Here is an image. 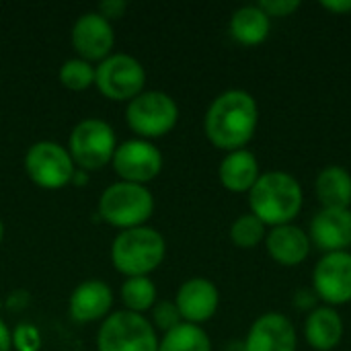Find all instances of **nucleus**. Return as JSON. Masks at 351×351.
I'll list each match as a JSON object with an SVG mask.
<instances>
[{"label":"nucleus","mask_w":351,"mask_h":351,"mask_svg":"<svg viewBox=\"0 0 351 351\" xmlns=\"http://www.w3.org/2000/svg\"><path fill=\"white\" fill-rule=\"evenodd\" d=\"M259 125L257 99L243 88H228L220 93L208 107L204 117V132L210 144L224 152L247 148L255 138Z\"/></svg>","instance_id":"nucleus-1"},{"label":"nucleus","mask_w":351,"mask_h":351,"mask_svg":"<svg viewBox=\"0 0 351 351\" xmlns=\"http://www.w3.org/2000/svg\"><path fill=\"white\" fill-rule=\"evenodd\" d=\"M247 197L249 212L255 214L267 228L292 224L304 206L300 181L286 171L261 173Z\"/></svg>","instance_id":"nucleus-2"},{"label":"nucleus","mask_w":351,"mask_h":351,"mask_svg":"<svg viewBox=\"0 0 351 351\" xmlns=\"http://www.w3.org/2000/svg\"><path fill=\"white\" fill-rule=\"evenodd\" d=\"M167 257L165 237L150 226L121 230L111 243V265L125 278L150 276Z\"/></svg>","instance_id":"nucleus-3"},{"label":"nucleus","mask_w":351,"mask_h":351,"mask_svg":"<svg viewBox=\"0 0 351 351\" xmlns=\"http://www.w3.org/2000/svg\"><path fill=\"white\" fill-rule=\"evenodd\" d=\"M154 212V195L146 185L117 181L99 197V216L113 228L130 230L146 226Z\"/></svg>","instance_id":"nucleus-4"},{"label":"nucleus","mask_w":351,"mask_h":351,"mask_svg":"<svg viewBox=\"0 0 351 351\" xmlns=\"http://www.w3.org/2000/svg\"><path fill=\"white\" fill-rule=\"evenodd\" d=\"M177 121L179 105L162 90H144L125 107V123L142 140L167 136L175 130Z\"/></svg>","instance_id":"nucleus-5"},{"label":"nucleus","mask_w":351,"mask_h":351,"mask_svg":"<svg viewBox=\"0 0 351 351\" xmlns=\"http://www.w3.org/2000/svg\"><path fill=\"white\" fill-rule=\"evenodd\" d=\"M115 148L117 136L113 128L97 117L78 121L68 140V152L74 160V167L86 173L111 165Z\"/></svg>","instance_id":"nucleus-6"},{"label":"nucleus","mask_w":351,"mask_h":351,"mask_svg":"<svg viewBox=\"0 0 351 351\" xmlns=\"http://www.w3.org/2000/svg\"><path fill=\"white\" fill-rule=\"evenodd\" d=\"M97 351H158L156 329L144 315L115 311L97 333Z\"/></svg>","instance_id":"nucleus-7"},{"label":"nucleus","mask_w":351,"mask_h":351,"mask_svg":"<svg viewBox=\"0 0 351 351\" xmlns=\"http://www.w3.org/2000/svg\"><path fill=\"white\" fill-rule=\"evenodd\" d=\"M146 70L130 53H111L95 66V86L109 101H132L144 93Z\"/></svg>","instance_id":"nucleus-8"},{"label":"nucleus","mask_w":351,"mask_h":351,"mask_svg":"<svg viewBox=\"0 0 351 351\" xmlns=\"http://www.w3.org/2000/svg\"><path fill=\"white\" fill-rule=\"evenodd\" d=\"M25 171L37 187L56 191L72 183L76 167L68 148L51 140H41L29 146Z\"/></svg>","instance_id":"nucleus-9"},{"label":"nucleus","mask_w":351,"mask_h":351,"mask_svg":"<svg viewBox=\"0 0 351 351\" xmlns=\"http://www.w3.org/2000/svg\"><path fill=\"white\" fill-rule=\"evenodd\" d=\"M162 162V152L150 140L134 138L115 148L111 167L121 181L146 185L160 175Z\"/></svg>","instance_id":"nucleus-10"},{"label":"nucleus","mask_w":351,"mask_h":351,"mask_svg":"<svg viewBox=\"0 0 351 351\" xmlns=\"http://www.w3.org/2000/svg\"><path fill=\"white\" fill-rule=\"evenodd\" d=\"M313 292L325 306L351 302V251L327 253L313 269Z\"/></svg>","instance_id":"nucleus-11"},{"label":"nucleus","mask_w":351,"mask_h":351,"mask_svg":"<svg viewBox=\"0 0 351 351\" xmlns=\"http://www.w3.org/2000/svg\"><path fill=\"white\" fill-rule=\"evenodd\" d=\"M115 45L113 25L103 19L97 10L84 12L76 19L72 27V47L80 60L86 62H103L111 56Z\"/></svg>","instance_id":"nucleus-12"},{"label":"nucleus","mask_w":351,"mask_h":351,"mask_svg":"<svg viewBox=\"0 0 351 351\" xmlns=\"http://www.w3.org/2000/svg\"><path fill=\"white\" fill-rule=\"evenodd\" d=\"M243 346L245 351H296L298 333L284 313L271 311L253 321Z\"/></svg>","instance_id":"nucleus-13"},{"label":"nucleus","mask_w":351,"mask_h":351,"mask_svg":"<svg viewBox=\"0 0 351 351\" xmlns=\"http://www.w3.org/2000/svg\"><path fill=\"white\" fill-rule=\"evenodd\" d=\"M173 302L179 308L183 323L202 327L218 313L220 292L218 286L208 278H189L179 286Z\"/></svg>","instance_id":"nucleus-14"},{"label":"nucleus","mask_w":351,"mask_h":351,"mask_svg":"<svg viewBox=\"0 0 351 351\" xmlns=\"http://www.w3.org/2000/svg\"><path fill=\"white\" fill-rule=\"evenodd\" d=\"M308 237L313 247L327 253L350 251L351 247V208L327 210L321 208L308 226Z\"/></svg>","instance_id":"nucleus-15"},{"label":"nucleus","mask_w":351,"mask_h":351,"mask_svg":"<svg viewBox=\"0 0 351 351\" xmlns=\"http://www.w3.org/2000/svg\"><path fill=\"white\" fill-rule=\"evenodd\" d=\"M70 317L76 323H97L105 321L113 308V290L103 280H86L74 288L68 300Z\"/></svg>","instance_id":"nucleus-16"},{"label":"nucleus","mask_w":351,"mask_h":351,"mask_svg":"<svg viewBox=\"0 0 351 351\" xmlns=\"http://www.w3.org/2000/svg\"><path fill=\"white\" fill-rule=\"evenodd\" d=\"M263 245H265L267 255L278 265H284V267H298L300 263L306 261L313 249L308 232L296 226L294 222L269 228Z\"/></svg>","instance_id":"nucleus-17"},{"label":"nucleus","mask_w":351,"mask_h":351,"mask_svg":"<svg viewBox=\"0 0 351 351\" xmlns=\"http://www.w3.org/2000/svg\"><path fill=\"white\" fill-rule=\"evenodd\" d=\"M343 319L333 306L319 304L304 319V339L315 351H333L343 339Z\"/></svg>","instance_id":"nucleus-18"},{"label":"nucleus","mask_w":351,"mask_h":351,"mask_svg":"<svg viewBox=\"0 0 351 351\" xmlns=\"http://www.w3.org/2000/svg\"><path fill=\"white\" fill-rule=\"evenodd\" d=\"M259 177H261L259 160L247 148L226 152V156L218 167L220 185L230 193H249Z\"/></svg>","instance_id":"nucleus-19"},{"label":"nucleus","mask_w":351,"mask_h":351,"mask_svg":"<svg viewBox=\"0 0 351 351\" xmlns=\"http://www.w3.org/2000/svg\"><path fill=\"white\" fill-rule=\"evenodd\" d=\"M315 193H317L321 208H327V210L351 208V173L339 165L325 167L317 175Z\"/></svg>","instance_id":"nucleus-20"},{"label":"nucleus","mask_w":351,"mask_h":351,"mask_svg":"<svg viewBox=\"0 0 351 351\" xmlns=\"http://www.w3.org/2000/svg\"><path fill=\"white\" fill-rule=\"evenodd\" d=\"M228 29L237 43L255 47V45H261L269 37L271 19L261 10L259 4H247L232 12Z\"/></svg>","instance_id":"nucleus-21"},{"label":"nucleus","mask_w":351,"mask_h":351,"mask_svg":"<svg viewBox=\"0 0 351 351\" xmlns=\"http://www.w3.org/2000/svg\"><path fill=\"white\" fill-rule=\"evenodd\" d=\"M158 351H212V339L199 325L181 323L158 339Z\"/></svg>","instance_id":"nucleus-22"},{"label":"nucleus","mask_w":351,"mask_h":351,"mask_svg":"<svg viewBox=\"0 0 351 351\" xmlns=\"http://www.w3.org/2000/svg\"><path fill=\"white\" fill-rule=\"evenodd\" d=\"M119 294H121V300L125 304V311L136 313V315H144V313L152 311V306L156 304V296H158L156 286L148 276L125 278Z\"/></svg>","instance_id":"nucleus-23"},{"label":"nucleus","mask_w":351,"mask_h":351,"mask_svg":"<svg viewBox=\"0 0 351 351\" xmlns=\"http://www.w3.org/2000/svg\"><path fill=\"white\" fill-rule=\"evenodd\" d=\"M267 226L255 214H243L230 224V241L239 249H255L257 245L265 243Z\"/></svg>","instance_id":"nucleus-24"},{"label":"nucleus","mask_w":351,"mask_h":351,"mask_svg":"<svg viewBox=\"0 0 351 351\" xmlns=\"http://www.w3.org/2000/svg\"><path fill=\"white\" fill-rule=\"evenodd\" d=\"M58 76H60L62 86H66L68 90L80 93V90H86L88 86L95 84V66L86 60L72 58L60 66Z\"/></svg>","instance_id":"nucleus-25"},{"label":"nucleus","mask_w":351,"mask_h":351,"mask_svg":"<svg viewBox=\"0 0 351 351\" xmlns=\"http://www.w3.org/2000/svg\"><path fill=\"white\" fill-rule=\"evenodd\" d=\"M183 323L181 315H179V308L173 300H162V302H156L152 306V327L154 329H160L162 335L175 327H179Z\"/></svg>","instance_id":"nucleus-26"},{"label":"nucleus","mask_w":351,"mask_h":351,"mask_svg":"<svg viewBox=\"0 0 351 351\" xmlns=\"http://www.w3.org/2000/svg\"><path fill=\"white\" fill-rule=\"evenodd\" d=\"M43 346V337L39 329L31 323H21L12 331V350L16 351H39Z\"/></svg>","instance_id":"nucleus-27"},{"label":"nucleus","mask_w":351,"mask_h":351,"mask_svg":"<svg viewBox=\"0 0 351 351\" xmlns=\"http://www.w3.org/2000/svg\"><path fill=\"white\" fill-rule=\"evenodd\" d=\"M261 10L269 16V19H284V16H292L298 8L300 2L298 0H263L259 2Z\"/></svg>","instance_id":"nucleus-28"},{"label":"nucleus","mask_w":351,"mask_h":351,"mask_svg":"<svg viewBox=\"0 0 351 351\" xmlns=\"http://www.w3.org/2000/svg\"><path fill=\"white\" fill-rule=\"evenodd\" d=\"M125 10H128V2H125V0H103V2H99V6H97V12H99L103 19H107L109 23L121 19V16L125 14Z\"/></svg>","instance_id":"nucleus-29"},{"label":"nucleus","mask_w":351,"mask_h":351,"mask_svg":"<svg viewBox=\"0 0 351 351\" xmlns=\"http://www.w3.org/2000/svg\"><path fill=\"white\" fill-rule=\"evenodd\" d=\"M321 6L333 14H348L351 12V0H325L321 2Z\"/></svg>","instance_id":"nucleus-30"},{"label":"nucleus","mask_w":351,"mask_h":351,"mask_svg":"<svg viewBox=\"0 0 351 351\" xmlns=\"http://www.w3.org/2000/svg\"><path fill=\"white\" fill-rule=\"evenodd\" d=\"M12 350V331L8 329V325L0 319V351Z\"/></svg>","instance_id":"nucleus-31"},{"label":"nucleus","mask_w":351,"mask_h":351,"mask_svg":"<svg viewBox=\"0 0 351 351\" xmlns=\"http://www.w3.org/2000/svg\"><path fill=\"white\" fill-rule=\"evenodd\" d=\"M72 181H74L76 185H84V183H86V171L76 169V171H74V177H72Z\"/></svg>","instance_id":"nucleus-32"},{"label":"nucleus","mask_w":351,"mask_h":351,"mask_svg":"<svg viewBox=\"0 0 351 351\" xmlns=\"http://www.w3.org/2000/svg\"><path fill=\"white\" fill-rule=\"evenodd\" d=\"M2 239H4V224H2V220H0V245H2Z\"/></svg>","instance_id":"nucleus-33"}]
</instances>
